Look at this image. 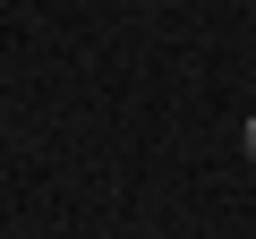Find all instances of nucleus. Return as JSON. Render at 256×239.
<instances>
[{
	"mask_svg": "<svg viewBox=\"0 0 256 239\" xmlns=\"http://www.w3.org/2000/svg\"><path fill=\"white\" fill-rule=\"evenodd\" d=\"M248 162H256V120H248Z\"/></svg>",
	"mask_w": 256,
	"mask_h": 239,
	"instance_id": "f257e3e1",
	"label": "nucleus"
}]
</instances>
